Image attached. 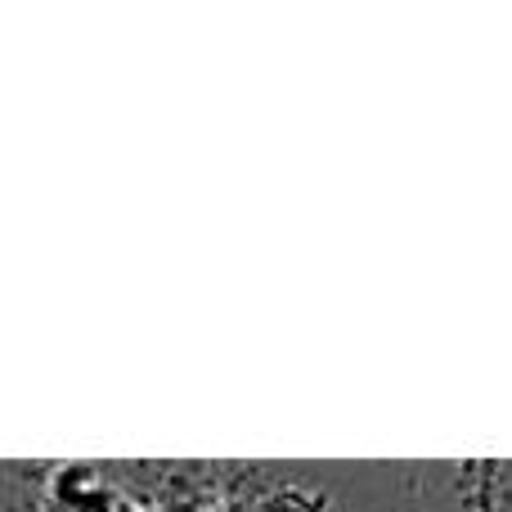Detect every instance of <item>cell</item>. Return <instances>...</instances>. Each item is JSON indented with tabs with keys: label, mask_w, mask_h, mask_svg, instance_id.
I'll list each match as a JSON object with an SVG mask.
<instances>
[{
	"label": "cell",
	"mask_w": 512,
	"mask_h": 512,
	"mask_svg": "<svg viewBox=\"0 0 512 512\" xmlns=\"http://www.w3.org/2000/svg\"><path fill=\"white\" fill-rule=\"evenodd\" d=\"M54 463H0V512H45Z\"/></svg>",
	"instance_id": "obj_1"
}]
</instances>
